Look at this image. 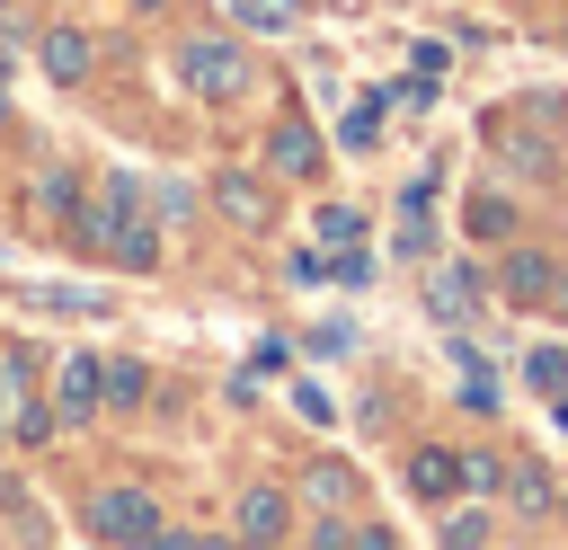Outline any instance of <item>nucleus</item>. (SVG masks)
I'll return each mask as SVG.
<instances>
[{
  "label": "nucleus",
  "mask_w": 568,
  "mask_h": 550,
  "mask_svg": "<svg viewBox=\"0 0 568 550\" xmlns=\"http://www.w3.org/2000/svg\"><path fill=\"white\" fill-rule=\"evenodd\" d=\"M559 417H568V390H559Z\"/></svg>",
  "instance_id": "obj_23"
},
{
  "label": "nucleus",
  "mask_w": 568,
  "mask_h": 550,
  "mask_svg": "<svg viewBox=\"0 0 568 550\" xmlns=\"http://www.w3.org/2000/svg\"><path fill=\"white\" fill-rule=\"evenodd\" d=\"M453 479H462V488H479V497H488V488H497V479H506V461H497V452H462V461H453Z\"/></svg>",
  "instance_id": "obj_17"
},
{
  "label": "nucleus",
  "mask_w": 568,
  "mask_h": 550,
  "mask_svg": "<svg viewBox=\"0 0 568 550\" xmlns=\"http://www.w3.org/2000/svg\"><path fill=\"white\" fill-rule=\"evenodd\" d=\"M36 62H44V80L80 89V80H89V62H98V44H89L80 27H44V35H36Z\"/></svg>",
  "instance_id": "obj_3"
},
{
  "label": "nucleus",
  "mask_w": 568,
  "mask_h": 550,
  "mask_svg": "<svg viewBox=\"0 0 568 550\" xmlns=\"http://www.w3.org/2000/svg\"><path fill=\"white\" fill-rule=\"evenodd\" d=\"M550 275H559V266H550L541 248H515V257H506V302H550Z\"/></svg>",
  "instance_id": "obj_6"
},
{
  "label": "nucleus",
  "mask_w": 568,
  "mask_h": 550,
  "mask_svg": "<svg viewBox=\"0 0 568 550\" xmlns=\"http://www.w3.org/2000/svg\"><path fill=\"white\" fill-rule=\"evenodd\" d=\"M311 497H320V506H355V497H364V479H355L346 461H320V470H311Z\"/></svg>",
  "instance_id": "obj_13"
},
{
  "label": "nucleus",
  "mask_w": 568,
  "mask_h": 550,
  "mask_svg": "<svg viewBox=\"0 0 568 550\" xmlns=\"http://www.w3.org/2000/svg\"><path fill=\"white\" fill-rule=\"evenodd\" d=\"M524 373H532V390H550V399H559V390H568V346H532V355H524Z\"/></svg>",
  "instance_id": "obj_14"
},
{
  "label": "nucleus",
  "mask_w": 568,
  "mask_h": 550,
  "mask_svg": "<svg viewBox=\"0 0 568 550\" xmlns=\"http://www.w3.org/2000/svg\"><path fill=\"white\" fill-rule=\"evenodd\" d=\"M497 488H506V497H515V506H524V515H541V506H550V497H559V479H550V470H541V461H515V470H506V479H497Z\"/></svg>",
  "instance_id": "obj_8"
},
{
  "label": "nucleus",
  "mask_w": 568,
  "mask_h": 550,
  "mask_svg": "<svg viewBox=\"0 0 568 550\" xmlns=\"http://www.w3.org/2000/svg\"><path fill=\"white\" fill-rule=\"evenodd\" d=\"M311 222H320V240H337V248H346V240H364V213H355V204H320Z\"/></svg>",
  "instance_id": "obj_16"
},
{
  "label": "nucleus",
  "mask_w": 568,
  "mask_h": 550,
  "mask_svg": "<svg viewBox=\"0 0 568 550\" xmlns=\"http://www.w3.org/2000/svg\"><path fill=\"white\" fill-rule=\"evenodd\" d=\"M44 435H53V408L27 399V408H18V444H44Z\"/></svg>",
  "instance_id": "obj_20"
},
{
  "label": "nucleus",
  "mask_w": 568,
  "mask_h": 550,
  "mask_svg": "<svg viewBox=\"0 0 568 550\" xmlns=\"http://www.w3.org/2000/svg\"><path fill=\"white\" fill-rule=\"evenodd\" d=\"M435 310H444V319H470V310H479V275H470V266L435 275Z\"/></svg>",
  "instance_id": "obj_10"
},
{
  "label": "nucleus",
  "mask_w": 568,
  "mask_h": 550,
  "mask_svg": "<svg viewBox=\"0 0 568 550\" xmlns=\"http://www.w3.org/2000/svg\"><path fill=\"white\" fill-rule=\"evenodd\" d=\"M213 204H222L231 222H248V231H266V213H275V204H266V186H257L248 169H222V177H213Z\"/></svg>",
  "instance_id": "obj_5"
},
{
  "label": "nucleus",
  "mask_w": 568,
  "mask_h": 550,
  "mask_svg": "<svg viewBox=\"0 0 568 550\" xmlns=\"http://www.w3.org/2000/svg\"><path fill=\"white\" fill-rule=\"evenodd\" d=\"M559 506H568V497H559Z\"/></svg>",
  "instance_id": "obj_24"
},
{
  "label": "nucleus",
  "mask_w": 568,
  "mask_h": 550,
  "mask_svg": "<svg viewBox=\"0 0 568 550\" xmlns=\"http://www.w3.org/2000/svg\"><path fill=\"white\" fill-rule=\"evenodd\" d=\"M240 532H248V541H284V497H275V488H248V497H240Z\"/></svg>",
  "instance_id": "obj_9"
},
{
  "label": "nucleus",
  "mask_w": 568,
  "mask_h": 550,
  "mask_svg": "<svg viewBox=\"0 0 568 550\" xmlns=\"http://www.w3.org/2000/svg\"><path fill=\"white\" fill-rule=\"evenodd\" d=\"M550 310H559V319H568V266H559V275H550Z\"/></svg>",
  "instance_id": "obj_21"
},
{
  "label": "nucleus",
  "mask_w": 568,
  "mask_h": 550,
  "mask_svg": "<svg viewBox=\"0 0 568 550\" xmlns=\"http://www.w3.org/2000/svg\"><path fill=\"white\" fill-rule=\"evenodd\" d=\"M36 213H71V177H62V169L36 177Z\"/></svg>",
  "instance_id": "obj_19"
},
{
  "label": "nucleus",
  "mask_w": 568,
  "mask_h": 550,
  "mask_svg": "<svg viewBox=\"0 0 568 550\" xmlns=\"http://www.w3.org/2000/svg\"><path fill=\"white\" fill-rule=\"evenodd\" d=\"M266 160H275V177H320V133L302 115H284L275 142H266Z\"/></svg>",
  "instance_id": "obj_4"
},
{
  "label": "nucleus",
  "mask_w": 568,
  "mask_h": 550,
  "mask_svg": "<svg viewBox=\"0 0 568 550\" xmlns=\"http://www.w3.org/2000/svg\"><path fill=\"white\" fill-rule=\"evenodd\" d=\"M62 417H98V355H62Z\"/></svg>",
  "instance_id": "obj_7"
},
{
  "label": "nucleus",
  "mask_w": 568,
  "mask_h": 550,
  "mask_svg": "<svg viewBox=\"0 0 568 550\" xmlns=\"http://www.w3.org/2000/svg\"><path fill=\"white\" fill-rule=\"evenodd\" d=\"M240 27H257V35H293V27H302V0H240Z\"/></svg>",
  "instance_id": "obj_11"
},
{
  "label": "nucleus",
  "mask_w": 568,
  "mask_h": 550,
  "mask_svg": "<svg viewBox=\"0 0 568 550\" xmlns=\"http://www.w3.org/2000/svg\"><path fill=\"white\" fill-rule=\"evenodd\" d=\"M178 80H186L195 98H213V106H222V98H240L257 71H248V53H240L231 35H186V44H178Z\"/></svg>",
  "instance_id": "obj_1"
},
{
  "label": "nucleus",
  "mask_w": 568,
  "mask_h": 550,
  "mask_svg": "<svg viewBox=\"0 0 568 550\" xmlns=\"http://www.w3.org/2000/svg\"><path fill=\"white\" fill-rule=\"evenodd\" d=\"M470 231H479V240H506V231H515V204H506V195H479V204H470Z\"/></svg>",
  "instance_id": "obj_15"
},
{
  "label": "nucleus",
  "mask_w": 568,
  "mask_h": 550,
  "mask_svg": "<svg viewBox=\"0 0 568 550\" xmlns=\"http://www.w3.org/2000/svg\"><path fill=\"white\" fill-rule=\"evenodd\" d=\"M408 488H417V497H453V488H462V479H453V452H417V461H408Z\"/></svg>",
  "instance_id": "obj_12"
},
{
  "label": "nucleus",
  "mask_w": 568,
  "mask_h": 550,
  "mask_svg": "<svg viewBox=\"0 0 568 550\" xmlns=\"http://www.w3.org/2000/svg\"><path fill=\"white\" fill-rule=\"evenodd\" d=\"M133 9H160V0H133Z\"/></svg>",
  "instance_id": "obj_22"
},
{
  "label": "nucleus",
  "mask_w": 568,
  "mask_h": 550,
  "mask_svg": "<svg viewBox=\"0 0 568 550\" xmlns=\"http://www.w3.org/2000/svg\"><path fill=\"white\" fill-rule=\"evenodd\" d=\"M89 532H98V541H160L169 523H160V506H151L142 488H106V497L89 506Z\"/></svg>",
  "instance_id": "obj_2"
},
{
  "label": "nucleus",
  "mask_w": 568,
  "mask_h": 550,
  "mask_svg": "<svg viewBox=\"0 0 568 550\" xmlns=\"http://www.w3.org/2000/svg\"><path fill=\"white\" fill-rule=\"evenodd\" d=\"M98 399H115V408L142 399V364H106V373H98Z\"/></svg>",
  "instance_id": "obj_18"
}]
</instances>
